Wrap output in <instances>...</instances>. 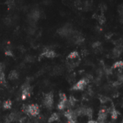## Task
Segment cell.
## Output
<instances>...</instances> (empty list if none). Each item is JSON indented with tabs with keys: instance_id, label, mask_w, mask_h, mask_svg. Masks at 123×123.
Listing matches in <instances>:
<instances>
[{
	"instance_id": "52a82bcc",
	"label": "cell",
	"mask_w": 123,
	"mask_h": 123,
	"mask_svg": "<svg viewBox=\"0 0 123 123\" xmlns=\"http://www.w3.org/2000/svg\"><path fill=\"white\" fill-rule=\"evenodd\" d=\"M107 110L106 109H102L99 110L98 114V120L100 123H103V122L106 120L107 115Z\"/></svg>"
},
{
	"instance_id": "f1b7e54d",
	"label": "cell",
	"mask_w": 123,
	"mask_h": 123,
	"mask_svg": "<svg viewBox=\"0 0 123 123\" xmlns=\"http://www.w3.org/2000/svg\"><path fill=\"white\" fill-rule=\"evenodd\" d=\"M88 123H98L97 121H94V120H89Z\"/></svg>"
},
{
	"instance_id": "ffe728a7",
	"label": "cell",
	"mask_w": 123,
	"mask_h": 123,
	"mask_svg": "<svg viewBox=\"0 0 123 123\" xmlns=\"http://www.w3.org/2000/svg\"><path fill=\"white\" fill-rule=\"evenodd\" d=\"M121 53V49H120L118 47L117 48H115L113 50V55L115 56V57H118Z\"/></svg>"
},
{
	"instance_id": "4316f807",
	"label": "cell",
	"mask_w": 123,
	"mask_h": 123,
	"mask_svg": "<svg viewBox=\"0 0 123 123\" xmlns=\"http://www.w3.org/2000/svg\"><path fill=\"white\" fill-rule=\"evenodd\" d=\"M5 55L6 56H10V57H13V53L10 50H7L5 51Z\"/></svg>"
},
{
	"instance_id": "3957f363",
	"label": "cell",
	"mask_w": 123,
	"mask_h": 123,
	"mask_svg": "<svg viewBox=\"0 0 123 123\" xmlns=\"http://www.w3.org/2000/svg\"><path fill=\"white\" fill-rule=\"evenodd\" d=\"M53 104V94L52 92L47 94L44 98V105L47 108H51Z\"/></svg>"
},
{
	"instance_id": "d4e9b609",
	"label": "cell",
	"mask_w": 123,
	"mask_h": 123,
	"mask_svg": "<svg viewBox=\"0 0 123 123\" xmlns=\"http://www.w3.org/2000/svg\"><path fill=\"white\" fill-rule=\"evenodd\" d=\"M101 45H102L101 43L99 42V41H97V42H95L94 43L92 44V47L94 48H100L101 47Z\"/></svg>"
},
{
	"instance_id": "83f0119b",
	"label": "cell",
	"mask_w": 123,
	"mask_h": 123,
	"mask_svg": "<svg viewBox=\"0 0 123 123\" xmlns=\"http://www.w3.org/2000/svg\"><path fill=\"white\" fill-rule=\"evenodd\" d=\"M4 68H5V66L3 63H0V72H4Z\"/></svg>"
},
{
	"instance_id": "2e32d148",
	"label": "cell",
	"mask_w": 123,
	"mask_h": 123,
	"mask_svg": "<svg viewBox=\"0 0 123 123\" xmlns=\"http://www.w3.org/2000/svg\"><path fill=\"white\" fill-rule=\"evenodd\" d=\"M12 103L10 100H6L3 103V108L6 110H9L12 107Z\"/></svg>"
},
{
	"instance_id": "6da1fadb",
	"label": "cell",
	"mask_w": 123,
	"mask_h": 123,
	"mask_svg": "<svg viewBox=\"0 0 123 123\" xmlns=\"http://www.w3.org/2000/svg\"><path fill=\"white\" fill-rule=\"evenodd\" d=\"M23 111L27 115H30L32 116H37L40 113V108L38 105L33 104L28 106H24Z\"/></svg>"
},
{
	"instance_id": "5bb4252c",
	"label": "cell",
	"mask_w": 123,
	"mask_h": 123,
	"mask_svg": "<svg viewBox=\"0 0 123 123\" xmlns=\"http://www.w3.org/2000/svg\"><path fill=\"white\" fill-rule=\"evenodd\" d=\"M58 118H59L58 115L57 113H54V114H53V115L50 117V118H49V120H48V123H53V122H55V121H57V120H58Z\"/></svg>"
},
{
	"instance_id": "9c48e42d",
	"label": "cell",
	"mask_w": 123,
	"mask_h": 123,
	"mask_svg": "<svg viewBox=\"0 0 123 123\" xmlns=\"http://www.w3.org/2000/svg\"><path fill=\"white\" fill-rule=\"evenodd\" d=\"M65 116L68 119V120H75L76 115L75 113V112L72 111L71 110H68L65 112Z\"/></svg>"
},
{
	"instance_id": "7c38bea8",
	"label": "cell",
	"mask_w": 123,
	"mask_h": 123,
	"mask_svg": "<svg viewBox=\"0 0 123 123\" xmlns=\"http://www.w3.org/2000/svg\"><path fill=\"white\" fill-rule=\"evenodd\" d=\"M76 102V99L73 97V96H71L70 98H69V100L67 101V104H66V107L69 108V107H72L75 105Z\"/></svg>"
},
{
	"instance_id": "484cf974",
	"label": "cell",
	"mask_w": 123,
	"mask_h": 123,
	"mask_svg": "<svg viewBox=\"0 0 123 123\" xmlns=\"http://www.w3.org/2000/svg\"><path fill=\"white\" fill-rule=\"evenodd\" d=\"M25 60H26V61H27V62L30 63V62H32V61H34V58H33L32 56L29 55V56H27V57H26Z\"/></svg>"
},
{
	"instance_id": "9a60e30c",
	"label": "cell",
	"mask_w": 123,
	"mask_h": 123,
	"mask_svg": "<svg viewBox=\"0 0 123 123\" xmlns=\"http://www.w3.org/2000/svg\"><path fill=\"white\" fill-rule=\"evenodd\" d=\"M78 57H79V53L77 51H73L68 55L67 59H74Z\"/></svg>"
},
{
	"instance_id": "30bf717a",
	"label": "cell",
	"mask_w": 123,
	"mask_h": 123,
	"mask_svg": "<svg viewBox=\"0 0 123 123\" xmlns=\"http://www.w3.org/2000/svg\"><path fill=\"white\" fill-rule=\"evenodd\" d=\"M19 119V115L17 114V113H11L9 114L6 119V121L7 123H11V122H13V121H16Z\"/></svg>"
},
{
	"instance_id": "277c9868",
	"label": "cell",
	"mask_w": 123,
	"mask_h": 123,
	"mask_svg": "<svg viewBox=\"0 0 123 123\" xmlns=\"http://www.w3.org/2000/svg\"><path fill=\"white\" fill-rule=\"evenodd\" d=\"M60 96V102L58 105V110H62L63 109H65L66 107V104H67V97H66V95L63 93H61L59 94Z\"/></svg>"
},
{
	"instance_id": "8fae6325",
	"label": "cell",
	"mask_w": 123,
	"mask_h": 123,
	"mask_svg": "<svg viewBox=\"0 0 123 123\" xmlns=\"http://www.w3.org/2000/svg\"><path fill=\"white\" fill-rule=\"evenodd\" d=\"M40 17V12L37 9H35V10H32L30 14V18L32 19V20H34V21H37Z\"/></svg>"
},
{
	"instance_id": "ac0fdd59",
	"label": "cell",
	"mask_w": 123,
	"mask_h": 123,
	"mask_svg": "<svg viewBox=\"0 0 123 123\" xmlns=\"http://www.w3.org/2000/svg\"><path fill=\"white\" fill-rule=\"evenodd\" d=\"M0 84H6V79L4 72H0Z\"/></svg>"
},
{
	"instance_id": "e0dca14e",
	"label": "cell",
	"mask_w": 123,
	"mask_h": 123,
	"mask_svg": "<svg viewBox=\"0 0 123 123\" xmlns=\"http://www.w3.org/2000/svg\"><path fill=\"white\" fill-rule=\"evenodd\" d=\"M123 64V61H121L115 62L112 66V68H122Z\"/></svg>"
},
{
	"instance_id": "f546056e",
	"label": "cell",
	"mask_w": 123,
	"mask_h": 123,
	"mask_svg": "<svg viewBox=\"0 0 123 123\" xmlns=\"http://www.w3.org/2000/svg\"><path fill=\"white\" fill-rule=\"evenodd\" d=\"M68 123H75V120H68Z\"/></svg>"
},
{
	"instance_id": "44dd1931",
	"label": "cell",
	"mask_w": 123,
	"mask_h": 123,
	"mask_svg": "<svg viewBox=\"0 0 123 123\" xmlns=\"http://www.w3.org/2000/svg\"><path fill=\"white\" fill-rule=\"evenodd\" d=\"M92 115H93V111L91 108H86V114L85 115H86L87 117H89V118L92 117Z\"/></svg>"
},
{
	"instance_id": "4fadbf2b",
	"label": "cell",
	"mask_w": 123,
	"mask_h": 123,
	"mask_svg": "<svg viewBox=\"0 0 123 123\" xmlns=\"http://www.w3.org/2000/svg\"><path fill=\"white\" fill-rule=\"evenodd\" d=\"M18 77H19V74L15 70L12 71L9 74V79L10 80H16L18 79Z\"/></svg>"
},
{
	"instance_id": "cb8c5ba5",
	"label": "cell",
	"mask_w": 123,
	"mask_h": 123,
	"mask_svg": "<svg viewBox=\"0 0 123 123\" xmlns=\"http://www.w3.org/2000/svg\"><path fill=\"white\" fill-rule=\"evenodd\" d=\"M53 72H54L55 74H61V72H62V68H61V67H55V68L53 69Z\"/></svg>"
},
{
	"instance_id": "7402d4cb",
	"label": "cell",
	"mask_w": 123,
	"mask_h": 123,
	"mask_svg": "<svg viewBox=\"0 0 123 123\" xmlns=\"http://www.w3.org/2000/svg\"><path fill=\"white\" fill-rule=\"evenodd\" d=\"M99 100H100L101 103H102V104H105V103H106L107 102H108V101L110 100V99H109L108 97H105V96H101V97H99Z\"/></svg>"
},
{
	"instance_id": "603a6c76",
	"label": "cell",
	"mask_w": 123,
	"mask_h": 123,
	"mask_svg": "<svg viewBox=\"0 0 123 123\" xmlns=\"http://www.w3.org/2000/svg\"><path fill=\"white\" fill-rule=\"evenodd\" d=\"M98 20H99V23L102 25V24H104V23L105 22L106 19H105V17L104 15H100V16H99V17H98Z\"/></svg>"
},
{
	"instance_id": "d6986e66",
	"label": "cell",
	"mask_w": 123,
	"mask_h": 123,
	"mask_svg": "<svg viewBox=\"0 0 123 123\" xmlns=\"http://www.w3.org/2000/svg\"><path fill=\"white\" fill-rule=\"evenodd\" d=\"M118 117V112H117V110L115 109H113L112 110V112H111V117L112 119L113 120H116Z\"/></svg>"
},
{
	"instance_id": "5b68a950",
	"label": "cell",
	"mask_w": 123,
	"mask_h": 123,
	"mask_svg": "<svg viewBox=\"0 0 123 123\" xmlns=\"http://www.w3.org/2000/svg\"><path fill=\"white\" fill-rule=\"evenodd\" d=\"M87 84V81L85 79H81L80 81H79L76 84L74 85V86L72 87V90H83L85 86H86Z\"/></svg>"
},
{
	"instance_id": "7a4b0ae2",
	"label": "cell",
	"mask_w": 123,
	"mask_h": 123,
	"mask_svg": "<svg viewBox=\"0 0 123 123\" xmlns=\"http://www.w3.org/2000/svg\"><path fill=\"white\" fill-rule=\"evenodd\" d=\"M22 91L21 97H22V100H25L28 97L30 96V94H31V87H30V86L27 83H26V84H25L22 86Z\"/></svg>"
},
{
	"instance_id": "8992f818",
	"label": "cell",
	"mask_w": 123,
	"mask_h": 123,
	"mask_svg": "<svg viewBox=\"0 0 123 123\" xmlns=\"http://www.w3.org/2000/svg\"><path fill=\"white\" fill-rule=\"evenodd\" d=\"M57 32L61 36H68L72 34V30L68 26H65L58 30Z\"/></svg>"
},
{
	"instance_id": "ba28073f",
	"label": "cell",
	"mask_w": 123,
	"mask_h": 123,
	"mask_svg": "<svg viewBox=\"0 0 123 123\" xmlns=\"http://www.w3.org/2000/svg\"><path fill=\"white\" fill-rule=\"evenodd\" d=\"M56 56V53L54 50H45L41 55H40V58L41 57H46V58H55Z\"/></svg>"
}]
</instances>
